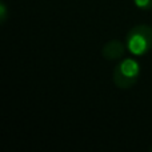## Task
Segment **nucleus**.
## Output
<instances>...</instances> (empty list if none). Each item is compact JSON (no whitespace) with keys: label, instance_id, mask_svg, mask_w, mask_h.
Masks as SVG:
<instances>
[{"label":"nucleus","instance_id":"obj_4","mask_svg":"<svg viewBox=\"0 0 152 152\" xmlns=\"http://www.w3.org/2000/svg\"><path fill=\"white\" fill-rule=\"evenodd\" d=\"M134 3L140 10H144V11L152 10V0H134Z\"/></svg>","mask_w":152,"mask_h":152},{"label":"nucleus","instance_id":"obj_6","mask_svg":"<svg viewBox=\"0 0 152 152\" xmlns=\"http://www.w3.org/2000/svg\"><path fill=\"white\" fill-rule=\"evenodd\" d=\"M150 150H151V151H152V147H151V148H150Z\"/></svg>","mask_w":152,"mask_h":152},{"label":"nucleus","instance_id":"obj_1","mask_svg":"<svg viewBox=\"0 0 152 152\" xmlns=\"http://www.w3.org/2000/svg\"><path fill=\"white\" fill-rule=\"evenodd\" d=\"M127 50L134 56H143L152 50V27L137 24L127 34Z\"/></svg>","mask_w":152,"mask_h":152},{"label":"nucleus","instance_id":"obj_3","mask_svg":"<svg viewBox=\"0 0 152 152\" xmlns=\"http://www.w3.org/2000/svg\"><path fill=\"white\" fill-rule=\"evenodd\" d=\"M126 47L127 45H124L120 40H111L104 44L102 50V55L107 60H119L126 53Z\"/></svg>","mask_w":152,"mask_h":152},{"label":"nucleus","instance_id":"obj_5","mask_svg":"<svg viewBox=\"0 0 152 152\" xmlns=\"http://www.w3.org/2000/svg\"><path fill=\"white\" fill-rule=\"evenodd\" d=\"M0 10H1V13H0V15H1V23H4V20H5V16H7V11H5V4L4 3L1 1V4H0Z\"/></svg>","mask_w":152,"mask_h":152},{"label":"nucleus","instance_id":"obj_2","mask_svg":"<svg viewBox=\"0 0 152 152\" xmlns=\"http://www.w3.org/2000/svg\"><path fill=\"white\" fill-rule=\"evenodd\" d=\"M140 76V64L134 58L123 59L115 67L112 80L120 89H129L137 83Z\"/></svg>","mask_w":152,"mask_h":152}]
</instances>
